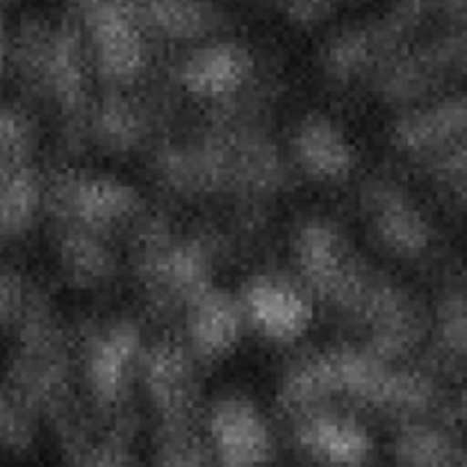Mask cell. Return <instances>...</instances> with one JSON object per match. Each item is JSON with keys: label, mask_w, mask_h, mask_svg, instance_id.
<instances>
[{"label": "cell", "mask_w": 467, "mask_h": 467, "mask_svg": "<svg viewBox=\"0 0 467 467\" xmlns=\"http://www.w3.org/2000/svg\"><path fill=\"white\" fill-rule=\"evenodd\" d=\"M14 57L27 85L57 108L68 135H89L91 57L78 18L71 14L55 26L39 18L26 21Z\"/></svg>", "instance_id": "cell-1"}, {"label": "cell", "mask_w": 467, "mask_h": 467, "mask_svg": "<svg viewBox=\"0 0 467 467\" xmlns=\"http://www.w3.org/2000/svg\"><path fill=\"white\" fill-rule=\"evenodd\" d=\"M292 251L306 287L349 319L358 317L379 272L356 255L347 233L333 219L310 217L296 228Z\"/></svg>", "instance_id": "cell-2"}, {"label": "cell", "mask_w": 467, "mask_h": 467, "mask_svg": "<svg viewBox=\"0 0 467 467\" xmlns=\"http://www.w3.org/2000/svg\"><path fill=\"white\" fill-rule=\"evenodd\" d=\"M137 274L155 308H187L214 285V249L203 235H173L164 223L141 228Z\"/></svg>", "instance_id": "cell-3"}, {"label": "cell", "mask_w": 467, "mask_h": 467, "mask_svg": "<svg viewBox=\"0 0 467 467\" xmlns=\"http://www.w3.org/2000/svg\"><path fill=\"white\" fill-rule=\"evenodd\" d=\"M46 201L62 223L105 233L140 217L141 194L121 178L94 171H62L50 181Z\"/></svg>", "instance_id": "cell-4"}, {"label": "cell", "mask_w": 467, "mask_h": 467, "mask_svg": "<svg viewBox=\"0 0 467 467\" xmlns=\"http://www.w3.org/2000/svg\"><path fill=\"white\" fill-rule=\"evenodd\" d=\"M141 354V328L130 317L108 319L87 333L80 356L82 379L100 413H112L123 404Z\"/></svg>", "instance_id": "cell-5"}, {"label": "cell", "mask_w": 467, "mask_h": 467, "mask_svg": "<svg viewBox=\"0 0 467 467\" xmlns=\"http://www.w3.org/2000/svg\"><path fill=\"white\" fill-rule=\"evenodd\" d=\"M356 324L368 331V347L386 363L409 358L431 328L427 310L406 287L377 274Z\"/></svg>", "instance_id": "cell-6"}, {"label": "cell", "mask_w": 467, "mask_h": 467, "mask_svg": "<svg viewBox=\"0 0 467 467\" xmlns=\"http://www.w3.org/2000/svg\"><path fill=\"white\" fill-rule=\"evenodd\" d=\"M140 372L160 429L194 427L201 388L192 351L178 340L153 342L144 347Z\"/></svg>", "instance_id": "cell-7"}, {"label": "cell", "mask_w": 467, "mask_h": 467, "mask_svg": "<svg viewBox=\"0 0 467 467\" xmlns=\"http://www.w3.org/2000/svg\"><path fill=\"white\" fill-rule=\"evenodd\" d=\"M360 205L374 235L388 254L418 260L431 249L433 223L404 185L386 176L369 178L360 187Z\"/></svg>", "instance_id": "cell-8"}, {"label": "cell", "mask_w": 467, "mask_h": 467, "mask_svg": "<svg viewBox=\"0 0 467 467\" xmlns=\"http://www.w3.org/2000/svg\"><path fill=\"white\" fill-rule=\"evenodd\" d=\"M208 442L217 467H267L274 459L267 418L244 395L219 397L210 406Z\"/></svg>", "instance_id": "cell-9"}, {"label": "cell", "mask_w": 467, "mask_h": 467, "mask_svg": "<svg viewBox=\"0 0 467 467\" xmlns=\"http://www.w3.org/2000/svg\"><path fill=\"white\" fill-rule=\"evenodd\" d=\"M456 76V32L447 30L438 39L404 50L383 64L374 73V89L383 103L395 108H415L420 99Z\"/></svg>", "instance_id": "cell-10"}, {"label": "cell", "mask_w": 467, "mask_h": 467, "mask_svg": "<svg viewBox=\"0 0 467 467\" xmlns=\"http://www.w3.org/2000/svg\"><path fill=\"white\" fill-rule=\"evenodd\" d=\"M242 308L246 322L267 340L290 345L313 324V304L308 295L290 281L274 274H255L242 287Z\"/></svg>", "instance_id": "cell-11"}, {"label": "cell", "mask_w": 467, "mask_h": 467, "mask_svg": "<svg viewBox=\"0 0 467 467\" xmlns=\"http://www.w3.org/2000/svg\"><path fill=\"white\" fill-rule=\"evenodd\" d=\"M467 135V91L441 96L427 105L409 108L390 128V141L406 158L445 153Z\"/></svg>", "instance_id": "cell-12"}, {"label": "cell", "mask_w": 467, "mask_h": 467, "mask_svg": "<svg viewBox=\"0 0 467 467\" xmlns=\"http://www.w3.org/2000/svg\"><path fill=\"white\" fill-rule=\"evenodd\" d=\"M244 324L246 315L240 296L213 285L187 304V349L196 363H219L237 349Z\"/></svg>", "instance_id": "cell-13"}, {"label": "cell", "mask_w": 467, "mask_h": 467, "mask_svg": "<svg viewBox=\"0 0 467 467\" xmlns=\"http://www.w3.org/2000/svg\"><path fill=\"white\" fill-rule=\"evenodd\" d=\"M255 57L244 44L213 41L199 46L182 59L178 82L196 100H226L254 80Z\"/></svg>", "instance_id": "cell-14"}, {"label": "cell", "mask_w": 467, "mask_h": 467, "mask_svg": "<svg viewBox=\"0 0 467 467\" xmlns=\"http://www.w3.org/2000/svg\"><path fill=\"white\" fill-rule=\"evenodd\" d=\"M292 158L315 182H342L358 167V150L345 128L328 114L310 112L296 123Z\"/></svg>", "instance_id": "cell-15"}, {"label": "cell", "mask_w": 467, "mask_h": 467, "mask_svg": "<svg viewBox=\"0 0 467 467\" xmlns=\"http://www.w3.org/2000/svg\"><path fill=\"white\" fill-rule=\"evenodd\" d=\"M295 438L304 454L324 467H363L374 450L363 422L324 409L299 418Z\"/></svg>", "instance_id": "cell-16"}, {"label": "cell", "mask_w": 467, "mask_h": 467, "mask_svg": "<svg viewBox=\"0 0 467 467\" xmlns=\"http://www.w3.org/2000/svg\"><path fill=\"white\" fill-rule=\"evenodd\" d=\"M146 35L167 41H205L228 27V16L214 0H130Z\"/></svg>", "instance_id": "cell-17"}, {"label": "cell", "mask_w": 467, "mask_h": 467, "mask_svg": "<svg viewBox=\"0 0 467 467\" xmlns=\"http://www.w3.org/2000/svg\"><path fill=\"white\" fill-rule=\"evenodd\" d=\"M342 397L336 351H310L287 365L278 383V409L287 415H304L322 410L324 404Z\"/></svg>", "instance_id": "cell-18"}, {"label": "cell", "mask_w": 467, "mask_h": 467, "mask_svg": "<svg viewBox=\"0 0 467 467\" xmlns=\"http://www.w3.org/2000/svg\"><path fill=\"white\" fill-rule=\"evenodd\" d=\"M150 130L149 109L128 89H105L89 114V137L105 153H132Z\"/></svg>", "instance_id": "cell-19"}, {"label": "cell", "mask_w": 467, "mask_h": 467, "mask_svg": "<svg viewBox=\"0 0 467 467\" xmlns=\"http://www.w3.org/2000/svg\"><path fill=\"white\" fill-rule=\"evenodd\" d=\"M57 255L62 272L80 290L109 285L119 272L117 254L109 249L103 233L62 223L57 233Z\"/></svg>", "instance_id": "cell-20"}, {"label": "cell", "mask_w": 467, "mask_h": 467, "mask_svg": "<svg viewBox=\"0 0 467 467\" xmlns=\"http://www.w3.org/2000/svg\"><path fill=\"white\" fill-rule=\"evenodd\" d=\"M319 64L324 78L336 87L351 85L369 71L377 73L381 67V53H379L372 21L354 23L336 32L324 44Z\"/></svg>", "instance_id": "cell-21"}, {"label": "cell", "mask_w": 467, "mask_h": 467, "mask_svg": "<svg viewBox=\"0 0 467 467\" xmlns=\"http://www.w3.org/2000/svg\"><path fill=\"white\" fill-rule=\"evenodd\" d=\"M433 347L447 368H467V285L441 292L431 317Z\"/></svg>", "instance_id": "cell-22"}, {"label": "cell", "mask_w": 467, "mask_h": 467, "mask_svg": "<svg viewBox=\"0 0 467 467\" xmlns=\"http://www.w3.org/2000/svg\"><path fill=\"white\" fill-rule=\"evenodd\" d=\"M454 442L441 424L409 420L395 436L397 467H451Z\"/></svg>", "instance_id": "cell-23"}, {"label": "cell", "mask_w": 467, "mask_h": 467, "mask_svg": "<svg viewBox=\"0 0 467 467\" xmlns=\"http://www.w3.org/2000/svg\"><path fill=\"white\" fill-rule=\"evenodd\" d=\"M153 467H217L210 442L194 427L160 429Z\"/></svg>", "instance_id": "cell-24"}, {"label": "cell", "mask_w": 467, "mask_h": 467, "mask_svg": "<svg viewBox=\"0 0 467 467\" xmlns=\"http://www.w3.org/2000/svg\"><path fill=\"white\" fill-rule=\"evenodd\" d=\"M32 441L35 413L9 388H0V447L9 451H26Z\"/></svg>", "instance_id": "cell-25"}, {"label": "cell", "mask_w": 467, "mask_h": 467, "mask_svg": "<svg viewBox=\"0 0 467 467\" xmlns=\"http://www.w3.org/2000/svg\"><path fill=\"white\" fill-rule=\"evenodd\" d=\"M429 176L461 203H467V135L445 153L429 160Z\"/></svg>", "instance_id": "cell-26"}, {"label": "cell", "mask_w": 467, "mask_h": 467, "mask_svg": "<svg viewBox=\"0 0 467 467\" xmlns=\"http://www.w3.org/2000/svg\"><path fill=\"white\" fill-rule=\"evenodd\" d=\"M342 3L345 0H278V7L295 26L315 27L328 21Z\"/></svg>", "instance_id": "cell-27"}, {"label": "cell", "mask_w": 467, "mask_h": 467, "mask_svg": "<svg viewBox=\"0 0 467 467\" xmlns=\"http://www.w3.org/2000/svg\"><path fill=\"white\" fill-rule=\"evenodd\" d=\"M27 292L30 290L16 272H0V327L18 322Z\"/></svg>", "instance_id": "cell-28"}, {"label": "cell", "mask_w": 467, "mask_h": 467, "mask_svg": "<svg viewBox=\"0 0 467 467\" xmlns=\"http://www.w3.org/2000/svg\"><path fill=\"white\" fill-rule=\"evenodd\" d=\"M436 14L450 30L467 26V0H436Z\"/></svg>", "instance_id": "cell-29"}, {"label": "cell", "mask_w": 467, "mask_h": 467, "mask_svg": "<svg viewBox=\"0 0 467 467\" xmlns=\"http://www.w3.org/2000/svg\"><path fill=\"white\" fill-rule=\"evenodd\" d=\"M456 67L459 76H467V26L456 27Z\"/></svg>", "instance_id": "cell-30"}, {"label": "cell", "mask_w": 467, "mask_h": 467, "mask_svg": "<svg viewBox=\"0 0 467 467\" xmlns=\"http://www.w3.org/2000/svg\"><path fill=\"white\" fill-rule=\"evenodd\" d=\"M5 59H7V39H5L3 23H0V71H3L5 67Z\"/></svg>", "instance_id": "cell-31"}, {"label": "cell", "mask_w": 467, "mask_h": 467, "mask_svg": "<svg viewBox=\"0 0 467 467\" xmlns=\"http://www.w3.org/2000/svg\"><path fill=\"white\" fill-rule=\"evenodd\" d=\"M461 467H467V450H465V454H463V461H461Z\"/></svg>", "instance_id": "cell-32"}, {"label": "cell", "mask_w": 467, "mask_h": 467, "mask_svg": "<svg viewBox=\"0 0 467 467\" xmlns=\"http://www.w3.org/2000/svg\"><path fill=\"white\" fill-rule=\"evenodd\" d=\"M461 409H467V395L463 397V401H461Z\"/></svg>", "instance_id": "cell-33"}, {"label": "cell", "mask_w": 467, "mask_h": 467, "mask_svg": "<svg viewBox=\"0 0 467 467\" xmlns=\"http://www.w3.org/2000/svg\"><path fill=\"white\" fill-rule=\"evenodd\" d=\"M345 3H356V0H345Z\"/></svg>", "instance_id": "cell-34"}, {"label": "cell", "mask_w": 467, "mask_h": 467, "mask_svg": "<svg viewBox=\"0 0 467 467\" xmlns=\"http://www.w3.org/2000/svg\"><path fill=\"white\" fill-rule=\"evenodd\" d=\"M274 3H276V5H278V0H274Z\"/></svg>", "instance_id": "cell-35"}]
</instances>
